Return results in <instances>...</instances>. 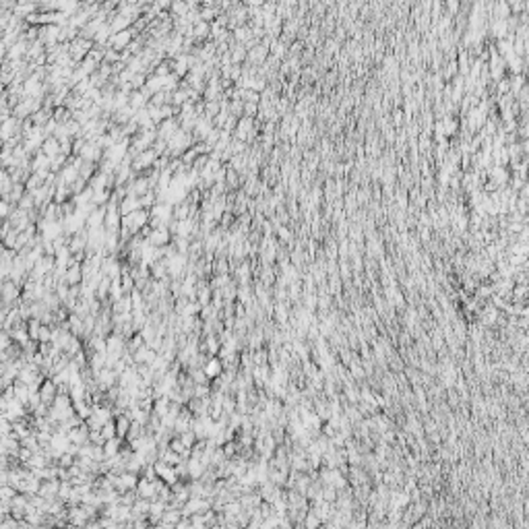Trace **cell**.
<instances>
[{"label":"cell","mask_w":529,"mask_h":529,"mask_svg":"<svg viewBox=\"0 0 529 529\" xmlns=\"http://www.w3.org/2000/svg\"><path fill=\"white\" fill-rule=\"evenodd\" d=\"M484 174L488 176V180L494 182L498 188H501V186H506L508 180H511V172H508V167H506V166H494V164H492Z\"/></svg>","instance_id":"obj_2"},{"label":"cell","mask_w":529,"mask_h":529,"mask_svg":"<svg viewBox=\"0 0 529 529\" xmlns=\"http://www.w3.org/2000/svg\"><path fill=\"white\" fill-rule=\"evenodd\" d=\"M256 114H258V104H244V112H242V116H246V118H256Z\"/></svg>","instance_id":"obj_26"},{"label":"cell","mask_w":529,"mask_h":529,"mask_svg":"<svg viewBox=\"0 0 529 529\" xmlns=\"http://www.w3.org/2000/svg\"><path fill=\"white\" fill-rule=\"evenodd\" d=\"M275 318H277L279 323L285 325V321H287V308H285V304H275Z\"/></svg>","instance_id":"obj_25"},{"label":"cell","mask_w":529,"mask_h":529,"mask_svg":"<svg viewBox=\"0 0 529 529\" xmlns=\"http://www.w3.org/2000/svg\"><path fill=\"white\" fill-rule=\"evenodd\" d=\"M52 118L58 124H66L68 120H73V114H71V110H66L64 106H58L52 110Z\"/></svg>","instance_id":"obj_17"},{"label":"cell","mask_w":529,"mask_h":529,"mask_svg":"<svg viewBox=\"0 0 529 529\" xmlns=\"http://www.w3.org/2000/svg\"><path fill=\"white\" fill-rule=\"evenodd\" d=\"M37 395H39V401L44 405H52L56 395H58V387L54 385V381H42V385L37 389Z\"/></svg>","instance_id":"obj_4"},{"label":"cell","mask_w":529,"mask_h":529,"mask_svg":"<svg viewBox=\"0 0 529 529\" xmlns=\"http://www.w3.org/2000/svg\"><path fill=\"white\" fill-rule=\"evenodd\" d=\"M2 223H4V219H2V217H0V227H2Z\"/></svg>","instance_id":"obj_32"},{"label":"cell","mask_w":529,"mask_h":529,"mask_svg":"<svg viewBox=\"0 0 529 529\" xmlns=\"http://www.w3.org/2000/svg\"><path fill=\"white\" fill-rule=\"evenodd\" d=\"M99 432H102L104 443H106V441H112V438H116V426H114V420H112V422H108V424H104Z\"/></svg>","instance_id":"obj_21"},{"label":"cell","mask_w":529,"mask_h":529,"mask_svg":"<svg viewBox=\"0 0 529 529\" xmlns=\"http://www.w3.org/2000/svg\"><path fill=\"white\" fill-rule=\"evenodd\" d=\"M44 184H46V182L42 180V178L35 176V174H31V176H29L27 180H25V191H27V193H35L37 188H42Z\"/></svg>","instance_id":"obj_19"},{"label":"cell","mask_w":529,"mask_h":529,"mask_svg":"<svg viewBox=\"0 0 529 529\" xmlns=\"http://www.w3.org/2000/svg\"><path fill=\"white\" fill-rule=\"evenodd\" d=\"M50 339H52V329H50L48 325H42V329H39V335H37V341L50 343Z\"/></svg>","instance_id":"obj_24"},{"label":"cell","mask_w":529,"mask_h":529,"mask_svg":"<svg viewBox=\"0 0 529 529\" xmlns=\"http://www.w3.org/2000/svg\"><path fill=\"white\" fill-rule=\"evenodd\" d=\"M145 240L155 246V248H164L167 246L169 242H172V234H169V229L167 227H157V229H149V234Z\"/></svg>","instance_id":"obj_3"},{"label":"cell","mask_w":529,"mask_h":529,"mask_svg":"<svg viewBox=\"0 0 529 529\" xmlns=\"http://www.w3.org/2000/svg\"><path fill=\"white\" fill-rule=\"evenodd\" d=\"M490 31L492 35L496 37V42L498 39H504L508 37V25H506V19H494V23L490 27Z\"/></svg>","instance_id":"obj_13"},{"label":"cell","mask_w":529,"mask_h":529,"mask_svg":"<svg viewBox=\"0 0 529 529\" xmlns=\"http://www.w3.org/2000/svg\"><path fill=\"white\" fill-rule=\"evenodd\" d=\"M93 143H95V145H97L99 149H102V151H108V149H110V147H112V145H114V141H112V137H110L108 133H104V135H99V137L95 139V141H93Z\"/></svg>","instance_id":"obj_22"},{"label":"cell","mask_w":529,"mask_h":529,"mask_svg":"<svg viewBox=\"0 0 529 529\" xmlns=\"http://www.w3.org/2000/svg\"><path fill=\"white\" fill-rule=\"evenodd\" d=\"M172 104V93H167V91H159L155 95H151V99H149V106H155V108H162V106H169Z\"/></svg>","instance_id":"obj_16"},{"label":"cell","mask_w":529,"mask_h":529,"mask_svg":"<svg viewBox=\"0 0 529 529\" xmlns=\"http://www.w3.org/2000/svg\"><path fill=\"white\" fill-rule=\"evenodd\" d=\"M188 13V6L186 2H182V0H176V2L169 4V15L172 17H184Z\"/></svg>","instance_id":"obj_20"},{"label":"cell","mask_w":529,"mask_h":529,"mask_svg":"<svg viewBox=\"0 0 529 529\" xmlns=\"http://www.w3.org/2000/svg\"><path fill=\"white\" fill-rule=\"evenodd\" d=\"M131 420H128V416H124V414H120V416H116V422H114V426H116V436L118 438H124L126 436V432L131 430Z\"/></svg>","instance_id":"obj_15"},{"label":"cell","mask_w":529,"mask_h":529,"mask_svg":"<svg viewBox=\"0 0 529 529\" xmlns=\"http://www.w3.org/2000/svg\"><path fill=\"white\" fill-rule=\"evenodd\" d=\"M240 180H242V176L234 172V169H229L225 167V188H232V191H236L238 186H240Z\"/></svg>","instance_id":"obj_18"},{"label":"cell","mask_w":529,"mask_h":529,"mask_svg":"<svg viewBox=\"0 0 529 529\" xmlns=\"http://www.w3.org/2000/svg\"><path fill=\"white\" fill-rule=\"evenodd\" d=\"M275 234H277V240H279V242H283V244L292 240V232H289V227H287V225H277V227H275Z\"/></svg>","instance_id":"obj_23"},{"label":"cell","mask_w":529,"mask_h":529,"mask_svg":"<svg viewBox=\"0 0 529 529\" xmlns=\"http://www.w3.org/2000/svg\"><path fill=\"white\" fill-rule=\"evenodd\" d=\"M42 153H44L48 159L56 157L58 153H60V143H58L54 137H48L46 141H44V145H42Z\"/></svg>","instance_id":"obj_12"},{"label":"cell","mask_w":529,"mask_h":529,"mask_svg":"<svg viewBox=\"0 0 529 529\" xmlns=\"http://www.w3.org/2000/svg\"><path fill=\"white\" fill-rule=\"evenodd\" d=\"M85 248H87V227H83L81 232H77L73 236H68V251H71V254L85 252Z\"/></svg>","instance_id":"obj_5"},{"label":"cell","mask_w":529,"mask_h":529,"mask_svg":"<svg viewBox=\"0 0 529 529\" xmlns=\"http://www.w3.org/2000/svg\"><path fill=\"white\" fill-rule=\"evenodd\" d=\"M393 122H395L397 126L403 122V112H401V110H395V114H393Z\"/></svg>","instance_id":"obj_27"},{"label":"cell","mask_w":529,"mask_h":529,"mask_svg":"<svg viewBox=\"0 0 529 529\" xmlns=\"http://www.w3.org/2000/svg\"><path fill=\"white\" fill-rule=\"evenodd\" d=\"M306 525H308V529L316 527V525H318V515H314V513H312L310 517H308V523H306Z\"/></svg>","instance_id":"obj_28"},{"label":"cell","mask_w":529,"mask_h":529,"mask_svg":"<svg viewBox=\"0 0 529 529\" xmlns=\"http://www.w3.org/2000/svg\"><path fill=\"white\" fill-rule=\"evenodd\" d=\"M104 217H106V205H104V207H95L93 211L87 215V219H85V227H87V229L104 227Z\"/></svg>","instance_id":"obj_7"},{"label":"cell","mask_w":529,"mask_h":529,"mask_svg":"<svg viewBox=\"0 0 529 529\" xmlns=\"http://www.w3.org/2000/svg\"><path fill=\"white\" fill-rule=\"evenodd\" d=\"M139 209H143L141 207V201H139L137 196H124L120 203H118V211H120V215H131L135 211H139Z\"/></svg>","instance_id":"obj_8"},{"label":"cell","mask_w":529,"mask_h":529,"mask_svg":"<svg viewBox=\"0 0 529 529\" xmlns=\"http://www.w3.org/2000/svg\"><path fill=\"white\" fill-rule=\"evenodd\" d=\"M147 104H149V99L143 95V91H131V95H128V108H133L135 112L145 110Z\"/></svg>","instance_id":"obj_11"},{"label":"cell","mask_w":529,"mask_h":529,"mask_svg":"<svg viewBox=\"0 0 529 529\" xmlns=\"http://www.w3.org/2000/svg\"><path fill=\"white\" fill-rule=\"evenodd\" d=\"M459 6H461V4L455 2V0H448V2H446V8H448L451 13H457V11H459Z\"/></svg>","instance_id":"obj_29"},{"label":"cell","mask_w":529,"mask_h":529,"mask_svg":"<svg viewBox=\"0 0 529 529\" xmlns=\"http://www.w3.org/2000/svg\"><path fill=\"white\" fill-rule=\"evenodd\" d=\"M0 298H4V302H15L19 298V285L13 283L11 279H6V281L0 285Z\"/></svg>","instance_id":"obj_9"},{"label":"cell","mask_w":529,"mask_h":529,"mask_svg":"<svg viewBox=\"0 0 529 529\" xmlns=\"http://www.w3.org/2000/svg\"><path fill=\"white\" fill-rule=\"evenodd\" d=\"M341 275H343V277H349V267H347L345 261H341Z\"/></svg>","instance_id":"obj_30"},{"label":"cell","mask_w":529,"mask_h":529,"mask_svg":"<svg viewBox=\"0 0 529 529\" xmlns=\"http://www.w3.org/2000/svg\"><path fill=\"white\" fill-rule=\"evenodd\" d=\"M102 446H104V457H106V459L116 457L118 451L122 448V438H118V436H116V438H112V441H106Z\"/></svg>","instance_id":"obj_14"},{"label":"cell","mask_w":529,"mask_h":529,"mask_svg":"<svg viewBox=\"0 0 529 529\" xmlns=\"http://www.w3.org/2000/svg\"><path fill=\"white\" fill-rule=\"evenodd\" d=\"M441 122H443V128H445V137H455L459 133V128H461V122L457 120L455 116H445L441 118Z\"/></svg>","instance_id":"obj_10"},{"label":"cell","mask_w":529,"mask_h":529,"mask_svg":"<svg viewBox=\"0 0 529 529\" xmlns=\"http://www.w3.org/2000/svg\"><path fill=\"white\" fill-rule=\"evenodd\" d=\"M203 372H205L207 378H219V376L223 374V364H222V360H219L217 356L207 358V362L203 364Z\"/></svg>","instance_id":"obj_6"},{"label":"cell","mask_w":529,"mask_h":529,"mask_svg":"<svg viewBox=\"0 0 529 529\" xmlns=\"http://www.w3.org/2000/svg\"><path fill=\"white\" fill-rule=\"evenodd\" d=\"M120 211H118V203L116 201H108L106 205V217H104V227L110 232H118L120 229Z\"/></svg>","instance_id":"obj_1"},{"label":"cell","mask_w":529,"mask_h":529,"mask_svg":"<svg viewBox=\"0 0 529 529\" xmlns=\"http://www.w3.org/2000/svg\"><path fill=\"white\" fill-rule=\"evenodd\" d=\"M2 147H4V141H2V139H0V151H2Z\"/></svg>","instance_id":"obj_31"}]
</instances>
